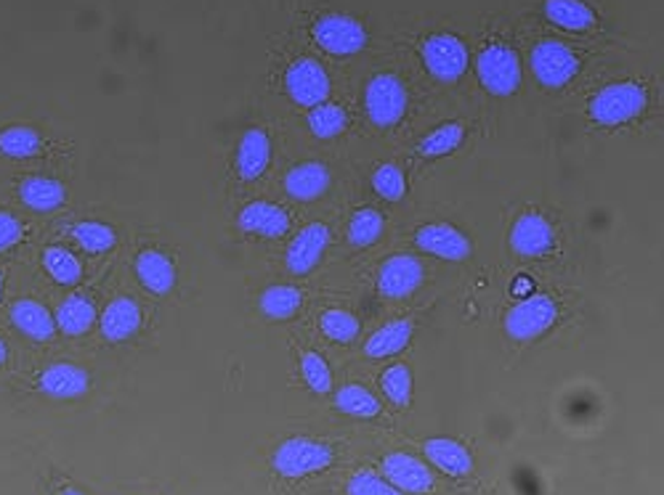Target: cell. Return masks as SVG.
I'll list each match as a JSON object with an SVG mask.
<instances>
[{
	"instance_id": "obj_22",
	"label": "cell",
	"mask_w": 664,
	"mask_h": 495,
	"mask_svg": "<svg viewBox=\"0 0 664 495\" xmlns=\"http://www.w3.org/2000/svg\"><path fill=\"white\" fill-rule=\"evenodd\" d=\"M11 321L25 337L35 339V342H49L56 334V321L49 313V308L40 305L35 300H20L11 305Z\"/></svg>"
},
{
	"instance_id": "obj_20",
	"label": "cell",
	"mask_w": 664,
	"mask_h": 495,
	"mask_svg": "<svg viewBox=\"0 0 664 495\" xmlns=\"http://www.w3.org/2000/svg\"><path fill=\"white\" fill-rule=\"evenodd\" d=\"M136 276L139 282L152 291V295L163 297L176 286V265L168 255L157 252V249H144L136 258Z\"/></svg>"
},
{
	"instance_id": "obj_16",
	"label": "cell",
	"mask_w": 664,
	"mask_h": 495,
	"mask_svg": "<svg viewBox=\"0 0 664 495\" xmlns=\"http://www.w3.org/2000/svg\"><path fill=\"white\" fill-rule=\"evenodd\" d=\"M16 196L29 210L35 212H53L67 201V186L56 178L49 175H29L22 178L16 186Z\"/></svg>"
},
{
	"instance_id": "obj_21",
	"label": "cell",
	"mask_w": 664,
	"mask_h": 495,
	"mask_svg": "<svg viewBox=\"0 0 664 495\" xmlns=\"http://www.w3.org/2000/svg\"><path fill=\"white\" fill-rule=\"evenodd\" d=\"M330 186V170L322 162L295 165L284 178V191L298 201L319 199Z\"/></svg>"
},
{
	"instance_id": "obj_35",
	"label": "cell",
	"mask_w": 664,
	"mask_h": 495,
	"mask_svg": "<svg viewBox=\"0 0 664 495\" xmlns=\"http://www.w3.org/2000/svg\"><path fill=\"white\" fill-rule=\"evenodd\" d=\"M381 387L391 403L407 405L409 398H412V372H409L405 363H396V366L383 372Z\"/></svg>"
},
{
	"instance_id": "obj_32",
	"label": "cell",
	"mask_w": 664,
	"mask_h": 495,
	"mask_svg": "<svg viewBox=\"0 0 664 495\" xmlns=\"http://www.w3.org/2000/svg\"><path fill=\"white\" fill-rule=\"evenodd\" d=\"M462 139H465V130H462V125L447 122V125H442V128H436L434 133L425 135L423 143H420V154L429 159L447 157V154H452L455 148L460 146Z\"/></svg>"
},
{
	"instance_id": "obj_29",
	"label": "cell",
	"mask_w": 664,
	"mask_h": 495,
	"mask_svg": "<svg viewBox=\"0 0 664 495\" xmlns=\"http://www.w3.org/2000/svg\"><path fill=\"white\" fill-rule=\"evenodd\" d=\"M335 405L341 414L357 416V419H372V416L381 414V403L372 395L370 390H365L361 385H346L337 392Z\"/></svg>"
},
{
	"instance_id": "obj_18",
	"label": "cell",
	"mask_w": 664,
	"mask_h": 495,
	"mask_svg": "<svg viewBox=\"0 0 664 495\" xmlns=\"http://www.w3.org/2000/svg\"><path fill=\"white\" fill-rule=\"evenodd\" d=\"M271 162V141L264 130L253 128L247 130L240 139V148H237V175L242 181H256L266 172Z\"/></svg>"
},
{
	"instance_id": "obj_42",
	"label": "cell",
	"mask_w": 664,
	"mask_h": 495,
	"mask_svg": "<svg viewBox=\"0 0 664 495\" xmlns=\"http://www.w3.org/2000/svg\"><path fill=\"white\" fill-rule=\"evenodd\" d=\"M53 495H88V493H82L80 487L67 485V482H64V485H59V487H56V493H53Z\"/></svg>"
},
{
	"instance_id": "obj_19",
	"label": "cell",
	"mask_w": 664,
	"mask_h": 495,
	"mask_svg": "<svg viewBox=\"0 0 664 495\" xmlns=\"http://www.w3.org/2000/svg\"><path fill=\"white\" fill-rule=\"evenodd\" d=\"M141 329V308L130 297H117L102 313V334L106 342H126Z\"/></svg>"
},
{
	"instance_id": "obj_38",
	"label": "cell",
	"mask_w": 664,
	"mask_h": 495,
	"mask_svg": "<svg viewBox=\"0 0 664 495\" xmlns=\"http://www.w3.org/2000/svg\"><path fill=\"white\" fill-rule=\"evenodd\" d=\"M301 372H304L306 385L311 387V390L317 392V395H328V392L332 390L330 366L317 353H304V355H301Z\"/></svg>"
},
{
	"instance_id": "obj_11",
	"label": "cell",
	"mask_w": 664,
	"mask_h": 495,
	"mask_svg": "<svg viewBox=\"0 0 664 495\" xmlns=\"http://www.w3.org/2000/svg\"><path fill=\"white\" fill-rule=\"evenodd\" d=\"M383 474L396 491H407L414 495H425L434 491V474L409 453H391L383 458Z\"/></svg>"
},
{
	"instance_id": "obj_39",
	"label": "cell",
	"mask_w": 664,
	"mask_h": 495,
	"mask_svg": "<svg viewBox=\"0 0 664 495\" xmlns=\"http://www.w3.org/2000/svg\"><path fill=\"white\" fill-rule=\"evenodd\" d=\"M348 495H401L388 480L372 474V472H357L348 482Z\"/></svg>"
},
{
	"instance_id": "obj_6",
	"label": "cell",
	"mask_w": 664,
	"mask_h": 495,
	"mask_svg": "<svg viewBox=\"0 0 664 495\" xmlns=\"http://www.w3.org/2000/svg\"><path fill=\"white\" fill-rule=\"evenodd\" d=\"M284 88L290 99L301 106H319L330 95V77L328 71L314 58H295L284 71Z\"/></svg>"
},
{
	"instance_id": "obj_7",
	"label": "cell",
	"mask_w": 664,
	"mask_h": 495,
	"mask_svg": "<svg viewBox=\"0 0 664 495\" xmlns=\"http://www.w3.org/2000/svg\"><path fill=\"white\" fill-rule=\"evenodd\" d=\"M579 69L577 53L559 40H545L532 51V71L542 86L563 88Z\"/></svg>"
},
{
	"instance_id": "obj_36",
	"label": "cell",
	"mask_w": 664,
	"mask_h": 495,
	"mask_svg": "<svg viewBox=\"0 0 664 495\" xmlns=\"http://www.w3.org/2000/svg\"><path fill=\"white\" fill-rule=\"evenodd\" d=\"M319 326H322V331L328 334L332 342H354L359 334V321L354 318L352 313H346V310H328V313H322V318H319Z\"/></svg>"
},
{
	"instance_id": "obj_14",
	"label": "cell",
	"mask_w": 664,
	"mask_h": 495,
	"mask_svg": "<svg viewBox=\"0 0 664 495\" xmlns=\"http://www.w3.org/2000/svg\"><path fill=\"white\" fill-rule=\"evenodd\" d=\"M414 242H418V247L423 249V252L436 255V258L442 260L458 262L471 255V242H468V236L449 223L423 225V229L418 231V236H414Z\"/></svg>"
},
{
	"instance_id": "obj_40",
	"label": "cell",
	"mask_w": 664,
	"mask_h": 495,
	"mask_svg": "<svg viewBox=\"0 0 664 495\" xmlns=\"http://www.w3.org/2000/svg\"><path fill=\"white\" fill-rule=\"evenodd\" d=\"M22 236H25V223L16 214L0 212V252L20 244Z\"/></svg>"
},
{
	"instance_id": "obj_15",
	"label": "cell",
	"mask_w": 664,
	"mask_h": 495,
	"mask_svg": "<svg viewBox=\"0 0 664 495\" xmlns=\"http://www.w3.org/2000/svg\"><path fill=\"white\" fill-rule=\"evenodd\" d=\"M423 282V265L414 260L412 255H396V258L385 260L381 265V276H378V289L391 300H401L409 297Z\"/></svg>"
},
{
	"instance_id": "obj_3",
	"label": "cell",
	"mask_w": 664,
	"mask_h": 495,
	"mask_svg": "<svg viewBox=\"0 0 664 495\" xmlns=\"http://www.w3.org/2000/svg\"><path fill=\"white\" fill-rule=\"evenodd\" d=\"M367 115L378 128H394L407 112V88L396 75H375L365 91Z\"/></svg>"
},
{
	"instance_id": "obj_17",
	"label": "cell",
	"mask_w": 664,
	"mask_h": 495,
	"mask_svg": "<svg viewBox=\"0 0 664 495\" xmlns=\"http://www.w3.org/2000/svg\"><path fill=\"white\" fill-rule=\"evenodd\" d=\"M240 229L245 234L266 236V238H280L290 231V214L282 207L269 205V201H251L245 210L237 218Z\"/></svg>"
},
{
	"instance_id": "obj_12",
	"label": "cell",
	"mask_w": 664,
	"mask_h": 495,
	"mask_svg": "<svg viewBox=\"0 0 664 495\" xmlns=\"http://www.w3.org/2000/svg\"><path fill=\"white\" fill-rule=\"evenodd\" d=\"M330 244V229L324 223H311L293 238V244L288 247V271L295 276H306L322 260V252Z\"/></svg>"
},
{
	"instance_id": "obj_1",
	"label": "cell",
	"mask_w": 664,
	"mask_h": 495,
	"mask_svg": "<svg viewBox=\"0 0 664 495\" xmlns=\"http://www.w3.org/2000/svg\"><path fill=\"white\" fill-rule=\"evenodd\" d=\"M646 101H649V95L638 82H614V86H606L592 95L590 117L592 122L614 128V125L636 119L646 109Z\"/></svg>"
},
{
	"instance_id": "obj_4",
	"label": "cell",
	"mask_w": 664,
	"mask_h": 495,
	"mask_svg": "<svg viewBox=\"0 0 664 495\" xmlns=\"http://www.w3.org/2000/svg\"><path fill=\"white\" fill-rule=\"evenodd\" d=\"M332 464V448L308 438L284 440L274 451V469L282 477H306L322 472Z\"/></svg>"
},
{
	"instance_id": "obj_13",
	"label": "cell",
	"mask_w": 664,
	"mask_h": 495,
	"mask_svg": "<svg viewBox=\"0 0 664 495\" xmlns=\"http://www.w3.org/2000/svg\"><path fill=\"white\" fill-rule=\"evenodd\" d=\"M511 247L524 258H542L556 247L553 225L539 212L521 214L511 231Z\"/></svg>"
},
{
	"instance_id": "obj_30",
	"label": "cell",
	"mask_w": 664,
	"mask_h": 495,
	"mask_svg": "<svg viewBox=\"0 0 664 495\" xmlns=\"http://www.w3.org/2000/svg\"><path fill=\"white\" fill-rule=\"evenodd\" d=\"M73 238L77 242V247L91 255L110 252L117 244L115 231L106 223H99V220H82V223L73 225Z\"/></svg>"
},
{
	"instance_id": "obj_27",
	"label": "cell",
	"mask_w": 664,
	"mask_h": 495,
	"mask_svg": "<svg viewBox=\"0 0 664 495\" xmlns=\"http://www.w3.org/2000/svg\"><path fill=\"white\" fill-rule=\"evenodd\" d=\"M545 16L563 29H572V32L588 29L596 22V14L583 0H545Z\"/></svg>"
},
{
	"instance_id": "obj_5",
	"label": "cell",
	"mask_w": 664,
	"mask_h": 495,
	"mask_svg": "<svg viewBox=\"0 0 664 495\" xmlns=\"http://www.w3.org/2000/svg\"><path fill=\"white\" fill-rule=\"evenodd\" d=\"M556 315H559V305L548 295L524 297L519 305L508 310L506 331L511 334V339L529 342L556 324Z\"/></svg>"
},
{
	"instance_id": "obj_41",
	"label": "cell",
	"mask_w": 664,
	"mask_h": 495,
	"mask_svg": "<svg viewBox=\"0 0 664 495\" xmlns=\"http://www.w3.org/2000/svg\"><path fill=\"white\" fill-rule=\"evenodd\" d=\"M529 291H535V282H532V278H526V276L515 278V282H513V295L515 297H526Z\"/></svg>"
},
{
	"instance_id": "obj_43",
	"label": "cell",
	"mask_w": 664,
	"mask_h": 495,
	"mask_svg": "<svg viewBox=\"0 0 664 495\" xmlns=\"http://www.w3.org/2000/svg\"><path fill=\"white\" fill-rule=\"evenodd\" d=\"M5 361H9V348H5V342L0 339V368L5 366Z\"/></svg>"
},
{
	"instance_id": "obj_34",
	"label": "cell",
	"mask_w": 664,
	"mask_h": 495,
	"mask_svg": "<svg viewBox=\"0 0 664 495\" xmlns=\"http://www.w3.org/2000/svg\"><path fill=\"white\" fill-rule=\"evenodd\" d=\"M383 234V218L381 212L375 210H359L354 212L352 223H348V242L354 244V247H370V244H375L378 238Z\"/></svg>"
},
{
	"instance_id": "obj_10",
	"label": "cell",
	"mask_w": 664,
	"mask_h": 495,
	"mask_svg": "<svg viewBox=\"0 0 664 495\" xmlns=\"http://www.w3.org/2000/svg\"><path fill=\"white\" fill-rule=\"evenodd\" d=\"M35 390L53 401H75L91 390V377L75 363H51L35 377Z\"/></svg>"
},
{
	"instance_id": "obj_8",
	"label": "cell",
	"mask_w": 664,
	"mask_h": 495,
	"mask_svg": "<svg viewBox=\"0 0 664 495\" xmlns=\"http://www.w3.org/2000/svg\"><path fill=\"white\" fill-rule=\"evenodd\" d=\"M314 38L332 56H352L367 45V29L346 14H328L314 24Z\"/></svg>"
},
{
	"instance_id": "obj_33",
	"label": "cell",
	"mask_w": 664,
	"mask_h": 495,
	"mask_svg": "<svg viewBox=\"0 0 664 495\" xmlns=\"http://www.w3.org/2000/svg\"><path fill=\"white\" fill-rule=\"evenodd\" d=\"M308 128H311L317 139H335V135H341L348 128V117L341 106L319 104L308 115Z\"/></svg>"
},
{
	"instance_id": "obj_2",
	"label": "cell",
	"mask_w": 664,
	"mask_h": 495,
	"mask_svg": "<svg viewBox=\"0 0 664 495\" xmlns=\"http://www.w3.org/2000/svg\"><path fill=\"white\" fill-rule=\"evenodd\" d=\"M478 80L491 95H513L521 86V62L513 48L502 43L486 45L478 53Z\"/></svg>"
},
{
	"instance_id": "obj_37",
	"label": "cell",
	"mask_w": 664,
	"mask_h": 495,
	"mask_svg": "<svg viewBox=\"0 0 664 495\" xmlns=\"http://www.w3.org/2000/svg\"><path fill=\"white\" fill-rule=\"evenodd\" d=\"M372 188H375L385 201H399L401 196L407 194L405 172H401L394 162L381 165L375 170V175H372Z\"/></svg>"
},
{
	"instance_id": "obj_23",
	"label": "cell",
	"mask_w": 664,
	"mask_h": 495,
	"mask_svg": "<svg viewBox=\"0 0 664 495\" xmlns=\"http://www.w3.org/2000/svg\"><path fill=\"white\" fill-rule=\"evenodd\" d=\"M53 321H56V329H62V334L80 337V334H86L93 326V321H97V308H93V302L88 300V297L73 295L59 305Z\"/></svg>"
},
{
	"instance_id": "obj_24",
	"label": "cell",
	"mask_w": 664,
	"mask_h": 495,
	"mask_svg": "<svg viewBox=\"0 0 664 495\" xmlns=\"http://www.w3.org/2000/svg\"><path fill=\"white\" fill-rule=\"evenodd\" d=\"M425 456H429V461H434L442 472L452 474V477H462L471 472L473 461H471V453H468L458 440H449V438H434L425 443Z\"/></svg>"
},
{
	"instance_id": "obj_9",
	"label": "cell",
	"mask_w": 664,
	"mask_h": 495,
	"mask_svg": "<svg viewBox=\"0 0 664 495\" xmlns=\"http://www.w3.org/2000/svg\"><path fill=\"white\" fill-rule=\"evenodd\" d=\"M423 62L425 69L442 82L460 80L462 71L468 69V48L462 45L455 35H431L423 43Z\"/></svg>"
},
{
	"instance_id": "obj_31",
	"label": "cell",
	"mask_w": 664,
	"mask_h": 495,
	"mask_svg": "<svg viewBox=\"0 0 664 495\" xmlns=\"http://www.w3.org/2000/svg\"><path fill=\"white\" fill-rule=\"evenodd\" d=\"M43 265L49 276L62 286H75L82 278V265L69 249L64 247H49L43 252Z\"/></svg>"
},
{
	"instance_id": "obj_44",
	"label": "cell",
	"mask_w": 664,
	"mask_h": 495,
	"mask_svg": "<svg viewBox=\"0 0 664 495\" xmlns=\"http://www.w3.org/2000/svg\"><path fill=\"white\" fill-rule=\"evenodd\" d=\"M3 278H5L3 271H0V295H3Z\"/></svg>"
},
{
	"instance_id": "obj_28",
	"label": "cell",
	"mask_w": 664,
	"mask_h": 495,
	"mask_svg": "<svg viewBox=\"0 0 664 495\" xmlns=\"http://www.w3.org/2000/svg\"><path fill=\"white\" fill-rule=\"evenodd\" d=\"M301 302H304L301 289H295V286H288V284H274V286H269L264 295H260V313L269 315V318H274V321L293 318V315L298 313Z\"/></svg>"
},
{
	"instance_id": "obj_26",
	"label": "cell",
	"mask_w": 664,
	"mask_h": 495,
	"mask_svg": "<svg viewBox=\"0 0 664 495\" xmlns=\"http://www.w3.org/2000/svg\"><path fill=\"white\" fill-rule=\"evenodd\" d=\"M412 339V324L409 321H391L367 339L365 353L370 357H388L401 353Z\"/></svg>"
},
{
	"instance_id": "obj_25",
	"label": "cell",
	"mask_w": 664,
	"mask_h": 495,
	"mask_svg": "<svg viewBox=\"0 0 664 495\" xmlns=\"http://www.w3.org/2000/svg\"><path fill=\"white\" fill-rule=\"evenodd\" d=\"M43 148V139L35 128L29 125H11V128L0 130V154L5 159H35Z\"/></svg>"
}]
</instances>
